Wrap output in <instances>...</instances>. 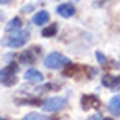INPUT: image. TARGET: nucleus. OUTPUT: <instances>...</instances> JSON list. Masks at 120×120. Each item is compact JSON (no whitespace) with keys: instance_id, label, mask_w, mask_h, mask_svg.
Here are the masks:
<instances>
[{"instance_id":"1","label":"nucleus","mask_w":120,"mask_h":120,"mask_svg":"<svg viewBox=\"0 0 120 120\" xmlns=\"http://www.w3.org/2000/svg\"><path fill=\"white\" fill-rule=\"evenodd\" d=\"M30 38V29L26 27V29H17L14 32H9L8 37L2 38L0 44L3 47H9V49H18V47H23L24 44L29 41Z\"/></svg>"},{"instance_id":"2","label":"nucleus","mask_w":120,"mask_h":120,"mask_svg":"<svg viewBox=\"0 0 120 120\" xmlns=\"http://www.w3.org/2000/svg\"><path fill=\"white\" fill-rule=\"evenodd\" d=\"M18 67L17 62H9L5 68L0 70V84L6 85V87H12L17 84L18 81Z\"/></svg>"},{"instance_id":"3","label":"nucleus","mask_w":120,"mask_h":120,"mask_svg":"<svg viewBox=\"0 0 120 120\" xmlns=\"http://www.w3.org/2000/svg\"><path fill=\"white\" fill-rule=\"evenodd\" d=\"M43 62H44V67L52 68V70H59V68H62V67H65V65H70V64H71L70 58L61 55L59 52H52V53H49V55L44 58Z\"/></svg>"},{"instance_id":"4","label":"nucleus","mask_w":120,"mask_h":120,"mask_svg":"<svg viewBox=\"0 0 120 120\" xmlns=\"http://www.w3.org/2000/svg\"><path fill=\"white\" fill-rule=\"evenodd\" d=\"M65 105H67V99L61 96H53L41 102V108L46 112H58L62 108H65Z\"/></svg>"},{"instance_id":"5","label":"nucleus","mask_w":120,"mask_h":120,"mask_svg":"<svg viewBox=\"0 0 120 120\" xmlns=\"http://www.w3.org/2000/svg\"><path fill=\"white\" fill-rule=\"evenodd\" d=\"M38 53H40V47L27 49V50H24L23 53L18 55L17 61L20 62V64H24V65H32V64H35V61L38 59Z\"/></svg>"},{"instance_id":"6","label":"nucleus","mask_w":120,"mask_h":120,"mask_svg":"<svg viewBox=\"0 0 120 120\" xmlns=\"http://www.w3.org/2000/svg\"><path fill=\"white\" fill-rule=\"evenodd\" d=\"M23 79L26 82H30V84H38V82H44V75L41 73L37 68H27L23 75Z\"/></svg>"},{"instance_id":"7","label":"nucleus","mask_w":120,"mask_h":120,"mask_svg":"<svg viewBox=\"0 0 120 120\" xmlns=\"http://www.w3.org/2000/svg\"><path fill=\"white\" fill-rule=\"evenodd\" d=\"M56 14L62 18H70L76 14V8L71 3H61V5L56 6Z\"/></svg>"},{"instance_id":"8","label":"nucleus","mask_w":120,"mask_h":120,"mask_svg":"<svg viewBox=\"0 0 120 120\" xmlns=\"http://www.w3.org/2000/svg\"><path fill=\"white\" fill-rule=\"evenodd\" d=\"M50 20V14L46 11V9H41V11L35 12L32 17V23L37 24V26H44V24H47Z\"/></svg>"},{"instance_id":"9","label":"nucleus","mask_w":120,"mask_h":120,"mask_svg":"<svg viewBox=\"0 0 120 120\" xmlns=\"http://www.w3.org/2000/svg\"><path fill=\"white\" fill-rule=\"evenodd\" d=\"M102 85L106 88H111V90H117L119 88V76H112V75H103L102 76Z\"/></svg>"},{"instance_id":"10","label":"nucleus","mask_w":120,"mask_h":120,"mask_svg":"<svg viewBox=\"0 0 120 120\" xmlns=\"http://www.w3.org/2000/svg\"><path fill=\"white\" fill-rule=\"evenodd\" d=\"M108 111L111 112V116H114V117H119L120 116V96L119 94H116V96L111 97V100H109V103H108Z\"/></svg>"},{"instance_id":"11","label":"nucleus","mask_w":120,"mask_h":120,"mask_svg":"<svg viewBox=\"0 0 120 120\" xmlns=\"http://www.w3.org/2000/svg\"><path fill=\"white\" fill-rule=\"evenodd\" d=\"M23 26V21L20 20L18 17H14V18H11V20L6 23V27H5V30L6 32H14V30H17V29H20V27Z\"/></svg>"},{"instance_id":"12","label":"nucleus","mask_w":120,"mask_h":120,"mask_svg":"<svg viewBox=\"0 0 120 120\" xmlns=\"http://www.w3.org/2000/svg\"><path fill=\"white\" fill-rule=\"evenodd\" d=\"M56 34H58V26H56V24L46 26V27H43V30H41V37H44V38H52V37L56 35Z\"/></svg>"},{"instance_id":"13","label":"nucleus","mask_w":120,"mask_h":120,"mask_svg":"<svg viewBox=\"0 0 120 120\" xmlns=\"http://www.w3.org/2000/svg\"><path fill=\"white\" fill-rule=\"evenodd\" d=\"M23 119L24 120H47L50 117L49 116H43V114H40V112H29V114H26Z\"/></svg>"},{"instance_id":"14","label":"nucleus","mask_w":120,"mask_h":120,"mask_svg":"<svg viewBox=\"0 0 120 120\" xmlns=\"http://www.w3.org/2000/svg\"><path fill=\"white\" fill-rule=\"evenodd\" d=\"M53 87H56V85L55 84H46V85H43V87L35 88V91H38V93H47V91H50Z\"/></svg>"},{"instance_id":"15","label":"nucleus","mask_w":120,"mask_h":120,"mask_svg":"<svg viewBox=\"0 0 120 120\" xmlns=\"http://www.w3.org/2000/svg\"><path fill=\"white\" fill-rule=\"evenodd\" d=\"M96 58H97V62H99L100 65H105L106 64V56L103 55L100 50H97V52H96Z\"/></svg>"},{"instance_id":"16","label":"nucleus","mask_w":120,"mask_h":120,"mask_svg":"<svg viewBox=\"0 0 120 120\" xmlns=\"http://www.w3.org/2000/svg\"><path fill=\"white\" fill-rule=\"evenodd\" d=\"M34 8H35V6L30 3V5H26V8H23L21 11H23V12H30V11H34Z\"/></svg>"},{"instance_id":"17","label":"nucleus","mask_w":120,"mask_h":120,"mask_svg":"<svg viewBox=\"0 0 120 120\" xmlns=\"http://www.w3.org/2000/svg\"><path fill=\"white\" fill-rule=\"evenodd\" d=\"M14 0H0V5H11Z\"/></svg>"},{"instance_id":"18","label":"nucleus","mask_w":120,"mask_h":120,"mask_svg":"<svg viewBox=\"0 0 120 120\" xmlns=\"http://www.w3.org/2000/svg\"><path fill=\"white\" fill-rule=\"evenodd\" d=\"M90 119H91V120H96V119H103V116H102V114H94V116H91Z\"/></svg>"},{"instance_id":"19","label":"nucleus","mask_w":120,"mask_h":120,"mask_svg":"<svg viewBox=\"0 0 120 120\" xmlns=\"http://www.w3.org/2000/svg\"><path fill=\"white\" fill-rule=\"evenodd\" d=\"M3 18H5V14H3V12H2V11H0V21H2V20H3Z\"/></svg>"}]
</instances>
